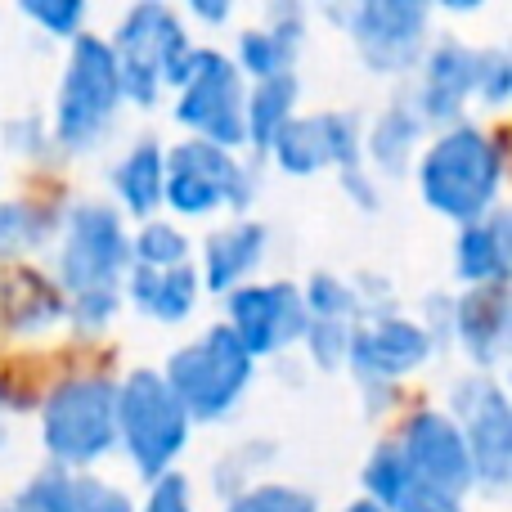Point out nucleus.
<instances>
[{
	"instance_id": "obj_1",
	"label": "nucleus",
	"mask_w": 512,
	"mask_h": 512,
	"mask_svg": "<svg viewBox=\"0 0 512 512\" xmlns=\"http://www.w3.org/2000/svg\"><path fill=\"white\" fill-rule=\"evenodd\" d=\"M499 189H504V149L472 122L445 126L418 162L423 203L454 225H477L481 216H490Z\"/></svg>"
},
{
	"instance_id": "obj_2",
	"label": "nucleus",
	"mask_w": 512,
	"mask_h": 512,
	"mask_svg": "<svg viewBox=\"0 0 512 512\" xmlns=\"http://www.w3.org/2000/svg\"><path fill=\"white\" fill-rule=\"evenodd\" d=\"M108 54H113L117 81H122V104L131 99L135 108H153L162 86H185L189 68H194L198 45L189 41L185 23L176 9L167 5H144L126 9L117 32L108 36Z\"/></svg>"
},
{
	"instance_id": "obj_3",
	"label": "nucleus",
	"mask_w": 512,
	"mask_h": 512,
	"mask_svg": "<svg viewBox=\"0 0 512 512\" xmlns=\"http://www.w3.org/2000/svg\"><path fill=\"white\" fill-rule=\"evenodd\" d=\"M41 445L54 468L86 472L117 450V382L77 373L50 387L41 405Z\"/></svg>"
},
{
	"instance_id": "obj_4",
	"label": "nucleus",
	"mask_w": 512,
	"mask_h": 512,
	"mask_svg": "<svg viewBox=\"0 0 512 512\" xmlns=\"http://www.w3.org/2000/svg\"><path fill=\"white\" fill-rule=\"evenodd\" d=\"M117 445L131 454L135 472L149 486L176 472V459L189 445V414L171 396L162 373L131 369L117 382Z\"/></svg>"
},
{
	"instance_id": "obj_5",
	"label": "nucleus",
	"mask_w": 512,
	"mask_h": 512,
	"mask_svg": "<svg viewBox=\"0 0 512 512\" xmlns=\"http://www.w3.org/2000/svg\"><path fill=\"white\" fill-rule=\"evenodd\" d=\"M252 373H256V360L243 351L239 337L225 324H212L198 342L180 346L171 355L167 369H162V382L180 400L189 423H216V418L239 409Z\"/></svg>"
},
{
	"instance_id": "obj_6",
	"label": "nucleus",
	"mask_w": 512,
	"mask_h": 512,
	"mask_svg": "<svg viewBox=\"0 0 512 512\" xmlns=\"http://www.w3.org/2000/svg\"><path fill=\"white\" fill-rule=\"evenodd\" d=\"M117 108H122V81H117L113 54L104 36L81 32L68 50L59 99H54V140L68 153L99 149V140L117 122Z\"/></svg>"
},
{
	"instance_id": "obj_7",
	"label": "nucleus",
	"mask_w": 512,
	"mask_h": 512,
	"mask_svg": "<svg viewBox=\"0 0 512 512\" xmlns=\"http://www.w3.org/2000/svg\"><path fill=\"white\" fill-rule=\"evenodd\" d=\"M126 270H131V234L117 207L77 203L63 216L59 239V283L68 301L122 297Z\"/></svg>"
},
{
	"instance_id": "obj_8",
	"label": "nucleus",
	"mask_w": 512,
	"mask_h": 512,
	"mask_svg": "<svg viewBox=\"0 0 512 512\" xmlns=\"http://www.w3.org/2000/svg\"><path fill=\"white\" fill-rule=\"evenodd\" d=\"M256 194V176L248 162H239V153L216 149L207 140L189 135L185 144L167 153L162 162V203L180 216H212L221 207L243 212Z\"/></svg>"
},
{
	"instance_id": "obj_9",
	"label": "nucleus",
	"mask_w": 512,
	"mask_h": 512,
	"mask_svg": "<svg viewBox=\"0 0 512 512\" xmlns=\"http://www.w3.org/2000/svg\"><path fill=\"white\" fill-rule=\"evenodd\" d=\"M328 18L346 27L355 54L373 77H405L427 54L432 9L418 0H360L351 9H328Z\"/></svg>"
},
{
	"instance_id": "obj_10",
	"label": "nucleus",
	"mask_w": 512,
	"mask_h": 512,
	"mask_svg": "<svg viewBox=\"0 0 512 512\" xmlns=\"http://www.w3.org/2000/svg\"><path fill=\"white\" fill-rule=\"evenodd\" d=\"M450 418L459 423L463 445H468L472 486L499 495L512 481V414L499 382H490L486 373L459 378L450 391Z\"/></svg>"
},
{
	"instance_id": "obj_11",
	"label": "nucleus",
	"mask_w": 512,
	"mask_h": 512,
	"mask_svg": "<svg viewBox=\"0 0 512 512\" xmlns=\"http://www.w3.org/2000/svg\"><path fill=\"white\" fill-rule=\"evenodd\" d=\"M243 104H248V90H243V72L234 68V59L198 45L194 68L176 95V122L189 126L194 140L239 153V144H248L243 140Z\"/></svg>"
},
{
	"instance_id": "obj_12",
	"label": "nucleus",
	"mask_w": 512,
	"mask_h": 512,
	"mask_svg": "<svg viewBox=\"0 0 512 512\" xmlns=\"http://www.w3.org/2000/svg\"><path fill=\"white\" fill-rule=\"evenodd\" d=\"M270 158L288 176H319V171H351L364 162V122L360 113L328 108V113L292 117L270 144Z\"/></svg>"
},
{
	"instance_id": "obj_13",
	"label": "nucleus",
	"mask_w": 512,
	"mask_h": 512,
	"mask_svg": "<svg viewBox=\"0 0 512 512\" xmlns=\"http://www.w3.org/2000/svg\"><path fill=\"white\" fill-rule=\"evenodd\" d=\"M225 310H230V333L243 342V351L252 360H265V355L288 351L292 342H301L310 315L306 301H301V288L288 279L274 283H243L225 297Z\"/></svg>"
},
{
	"instance_id": "obj_14",
	"label": "nucleus",
	"mask_w": 512,
	"mask_h": 512,
	"mask_svg": "<svg viewBox=\"0 0 512 512\" xmlns=\"http://www.w3.org/2000/svg\"><path fill=\"white\" fill-rule=\"evenodd\" d=\"M436 342L427 333V324L405 319L396 310L373 315L369 324H360L351 333V351H346V369L364 382V387H391L396 378L423 369L432 360Z\"/></svg>"
},
{
	"instance_id": "obj_15",
	"label": "nucleus",
	"mask_w": 512,
	"mask_h": 512,
	"mask_svg": "<svg viewBox=\"0 0 512 512\" xmlns=\"http://www.w3.org/2000/svg\"><path fill=\"white\" fill-rule=\"evenodd\" d=\"M396 450L405 454V463L427 481L432 490L450 499H463L472 490V463H468V445L463 432L445 409H418L405 418L400 427Z\"/></svg>"
},
{
	"instance_id": "obj_16",
	"label": "nucleus",
	"mask_w": 512,
	"mask_h": 512,
	"mask_svg": "<svg viewBox=\"0 0 512 512\" xmlns=\"http://www.w3.org/2000/svg\"><path fill=\"white\" fill-rule=\"evenodd\" d=\"M472 90H477V50L454 36L427 45L423 54V72L414 86V113L423 117V126H454L463 122Z\"/></svg>"
},
{
	"instance_id": "obj_17",
	"label": "nucleus",
	"mask_w": 512,
	"mask_h": 512,
	"mask_svg": "<svg viewBox=\"0 0 512 512\" xmlns=\"http://www.w3.org/2000/svg\"><path fill=\"white\" fill-rule=\"evenodd\" d=\"M450 337L463 346L472 369H490L508 351V283L499 288H468L450 301Z\"/></svg>"
},
{
	"instance_id": "obj_18",
	"label": "nucleus",
	"mask_w": 512,
	"mask_h": 512,
	"mask_svg": "<svg viewBox=\"0 0 512 512\" xmlns=\"http://www.w3.org/2000/svg\"><path fill=\"white\" fill-rule=\"evenodd\" d=\"M364 499H373L382 512H463V499L432 490L409 468L396 441H382L364 463Z\"/></svg>"
},
{
	"instance_id": "obj_19",
	"label": "nucleus",
	"mask_w": 512,
	"mask_h": 512,
	"mask_svg": "<svg viewBox=\"0 0 512 512\" xmlns=\"http://www.w3.org/2000/svg\"><path fill=\"white\" fill-rule=\"evenodd\" d=\"M301 32H306V9L301 5H274L261 27H248L239 36V54L234 68L248 72L252 81L288 77L301 50Z\"/></svg>"
},
{
	"instance_id": "obj_20",
	"label": "nucleus",
	"mask_w": 512,
	"mask_h": 512,
	"mask_svg": "<svg viewBox=\"0 0 512 512\" xmlns=\"http://www.w3.org/2000/svg\"><path fill=\"white\" fill-rule=\"evenodd\" d=\"M508 265H512V216L504 207H495L477 225L459 230L454 274L468 288H499V283H508Z\"/></svg>"
},
{
	"instance_id": "obj_21",
	"label": "nucleus",
	"mask_w": 512,
	"mask_h": 512,
	"mask_svg": "<svg viewBox=\"0 0 512 512\" xmlns=\"http://www.w3.org/2000/svg\"><path fill=\"white\" fill-rule=\"evenodd\" d=\"M265 243H270V230L261 221H230L225 230H216L207 239L203 252V288L216 292V297H230L234 288H243V279L265 261Z\"/></svg>"
},
{
	"instance_id": "obj_22",
	"label": "nucleus",
	"mask_w": 512,
	"mask_h": 512,
	"mask_svg": "<svg viewBox=\"0 0 512 512\" xmlns=\"http://www.w3.org/2000/svg\"><path fill=\"white\" fill-rule=\"evenodd\" d=\"M122 288H131V301L149 319L180 324V319L194 315L203 283H198L194 265H176V270H140V265H131Z\"/></svg>"
},
{
	"instance_id": "obj_23",
	"label": "nucleus",
	"mask_w": 512,
	"mask_h": 512,
	"mask_svg": "<svg viewBox=\"0 0 512 512\" xmlns=\"http://www.w3.org/2000/svg\"><path fill=\"white\" fill-rule=\"evenodd\" d=\"M423 131L427 126H423V117L414 113V104L396 99V104H387L373 117L369 135H364V158H369L382 176H405L418 144H423Z\"/></svg>"
},
{
	"instance_id": "obj_24",
	"label": "nucleus",
	"mask_w": 512,
	"mask_h": 512,
	"mask_svg": "<svg viewBox=\"0 0 512 512\" xmlns=\"http://www.w3.org/2000/svg\"><path fill=\"white\" fill-rule=\"evenodd\" d=\"M162 153L158 140H135L126 149V158L113 167V189H117V203L135 216V221H153L162 207Z\"/></svg>"
},
{
	"instance_id": "obj_25",
	"label": "nucleus",
	"mask_w": 512,
	"mask_h": 512,
	"mask_svg": "<svg viewBox=\"0 0 512 512\" xmlns=\"http://www.w3.org/2000/svg\"><path fill=\"white\" fill-rule=\"evenodd\" d=\"M297 99H301L297 72L274 77V81H256L248 90V104H243V140H248L256 153H270L279 131L297 117Z\"/></svg>"
},
{
	"instance_id": "obj_26",
	"label": "nucleus",
	"mask_w": 512,
	"mask_h": 512,
	"mask_svg": "<svg viewBox=\"0 0 512 512\" xmlns=\"http://www.w3.org/2000/svg\"><path fill=\"white\" fill-rule=\"evenodd\" d=\"M131 265L140 270H176L189 265V239L180 225L171 221H140V230L131 234Z\"/></svg>"
},
{
	"instance_id": "obj_27",
	"label": "nucleus",
	"mask_w": 512,
	"mask_h": 512,
	"mask_svg": "<svg viewBox=\"0 0 512 512\" xmlns=\"http://www.w3.org/2000/svg\"><path fill=\"white\" fill-rule=\"evenodd\" d=\"M301 301H306V315L310 319H342V324H351V319L364 310L360 288H351L346 279L324 274V270L310 274V283L301 288Z\"/></svg>"
},
{
	"instance_id": "obj_28",
	"label": "nucleus",
	"mask_w": 512,
	"mask_h": 512,
	"mask_svg": "<svg viewBox=\"0 0 512 512\" xmlns=\"http://www.w3.org/2000/svg\"><path fill=\"white\" fill-rule=\"evenodd\" d=\"M0 512H72V472L50 463L36 477H27Z\"/></svg>"
},
{
	"instance_id": "obj_29",
	"label": "nucleus",
	"mask_w": 512,
	"mask_h": 512,
	"mask_svg": "<svg viewBox=\"0 0 512 512\" xmlns=\"http://www.w3.org/2000/svg\"><path fill=\"white\" fill-rule=\"evenodd\" d=\"M225 512H319L315 495L297 486H279V481H261V486H248L225 504Z\"/></svg>"
},
{
	"instance_id": "obj_30",
	"label": "nucleus",
	"mask_w": 512,
	"mask_h": 512,
	"mask_svg": "<svg viewBox=\"0 0 512 512\" xmlns=\"http://www.w3.org/2000/svg\"><path fill=\"white\" fill-rule=\"evenodd\" d=\"M54 225L45 221L36 207L27 203H0V256H14V252H27L50 234Z\"/></svg>"
},
{
	"instance_id": "obj_31",
	"label": "nucleus",
	"mask_w": 512,
	"mask_h": 512,
	"mask_svg": "<svg viewBox=\"0 0 512 512\" xmlns=\"http://www.w3.org/2000/svg\"><path fill=\"white\" fill-rule=\"evenodd\" d=\"M351 333H355V324H342V319H310L306 333H301V342H306L310 360H315L319 369L333 373V369H346Z\"/></svg>"
},
{
	"instance_id": "obj_32",
	"label": "nucleus",
	"mask_w": 512,
	"mask_h": 512,
	"mask_svg": "<svg viewBox=\"0 0 512 512\" xmlns=\"http://www.w3.org/2000/svg\"><path fill=\"white\" fill-rule=\"evenodd\" d=\"M23 14L41 32L63 36V41H77L86 32V5H77V0H23Z\"/></svg>"
},
{
	"instance_id": "obj_33",
	"label": "nucleus",
	"mask_w": 512,
	"mask_h": 512,
	"mask_svg": "<svg viewBox=\"0 0 512 512\" xmlns=\"http://www.w3.org/2000/svg\"><path fill=\"white\" fill-rule=\"evenodd\" d=\"M472 95H477L486 108H499L512 95V59H508V50H499V45L477 50V90H472Z\"/></svg>"
},
{
	"instance_id": "obj_34",
	"label": "nucleus",
	"mask_w": 512,
	"mask_h": 512,
	"mask_svg": "<svg viewBox=\"0 0 512 512\" xmlns=\"http://www.w3.org/2000/svg\"><path fill=\"white\" fill-rule=\"evenodd\" d=\"M140 512H194V486H189V477L167 472L162 481H153Z\"/></svg>"
},
{
	"instance_id": "obj_35",
	"label": "nucleus",
	"mask_w": 512,
	"mask_h": 512,
	"mask_svg": "<svg viewBox=\"0 0 512 512\" xmlns=\"http://www.w3.org/2000/svg\"><path fill=\"white\" fill-rule=\"evenodd\" d=\"M342 176V189H346V198H351L360 212H378L382 207V194H378V185H373L369 176H364V167H351V171H337Z\"/></svg>"
},
{
	"instance_id": "obj_36",
	"label": "nucleus",
	"mask_w": 512,
	"mask_h": 512,
	"mask_svg": "<svg viewBox=\"0 0 512 512\" xmlns=\"http://www.w3.org/2000/svg\"><path fill=\"white\" fill-rule=\"evenodd\" d=\"M5 140L14 144L18 153H32L36 144H45V135H41V122H36V117H18V122L5 126Z\"/></svg>"
},
{
	"instance_id": "obj_37",
	"label": "nucleus",
	"mask_w": 512,
	"mask_h": 512,
	"mask_svg": "<svg viewBox=\"0 0 512 512\" xmlns=\"http://www.w3.org/2000/svg\"><path fill=\"white\" fill-rule=\"evenodd\" d=\"M189 14L203 18V23H225V18H230V5H203V0H194V5H189Z\"/></svg>"
},
{
	"instance_id": "obj_38",
	"label": "nucleus",
	"mask_w": 512,
	"mask_h": 512,
	"mask_svg": "<svg viewBox=\"0 0 512 512\" xmlns=\"http://www.w3.org/2000/svg\"><path fill=\"white\" fill-rule=\"evenodd\" d=\"M342 512H382V508L373 504V499H355V504H346Z\"/></svg>"
}]
</instances>
